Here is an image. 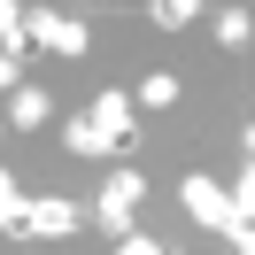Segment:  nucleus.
I'll return each mask as SVG.
<instances>
[{
    "instance_id": "nucleus-1",
    "label": "nucleus",
    "mask_w": 255,
    "mask_h": 255,
    "mask_svg": "<svg viewBox=\"0 0 255 255\" xmlns=\"http://www.w3.org/2000/svg\"><path fill=\"white\" fill-rule=\"evenodd\" d=\"M139 201H147V178L124 162V170H116L109 186L93 193V224H101L109 240H131V217H139Z\"/></svg>"
},
{
    "instance_id": "nucleus-2",
    "label": "nucleus",
    "mask_w": 255,
    "mask_h": 255,
    "mask_svg": "<svg viewBox=\"0 0 255 255\" xmlns=\"http://www.w3.org/2000/svg\"><path fill=\"white\" fill-rule=\"evenodd\" d=\"M78 224H85V209H78V201H62V193H47V201H23L8 232H16V240H70Z\"/></svg>"
},
{
    "instance_id": "nucleus-3",
    "label": "nucleus",
    "mask_w": 255,
    "mask_h": 255,
    "mask_svg": "<svg viewBox=\"0 0 255 255\" xmlns=\"http://www.w3.org/2000/svg\"><path fill=\"white\" fill-rule=\"evenodd\" d=\"M23 31H31V47H47V54H85L93 47L85 16H54V8H23Z\"/></svg>"
},
{
    "instance_id": "nucleus-4",
    "label": "nucleus",
    "mask_w": 255,
    "mask_h": 255,
    "mask_svg": "<svg viewBox=\"0 0 255 255\" xmlns=\"http://www.w3.org/2000/svg\"><path fill=\"white\" fill-rule=\"evenodd\" d=\"M85 124H93V131H101V139H109V147H116V155H124V147H131V139H139V109H131V93H101V101H93V109H85Z\"/></svg>"
},
{
    "instance_id": "nucleus-5",
    "label": "nucleus",
    "mask_w": 255,
    "mask_h": 255,
    "mask_svg": "<svg viewBox=\"0 0 255 255\" xmlns=\"http://www.w3.org/2000/svg\"><path fill=\"white\" fill-rule=\"evenodd\" d=\"M186 209H193V224H209V232L232 224V193H224L217 178H186Z\"/></svg>"
},
{
    "instance_id": "nucleus-6",
    "label": "nucleus",
    "mask_w": 255,
    "mask_h": 255,
    "mask_svg": "<svg viewBox=\"0 0 255 255\" xmlns=\"http://www.w3.org/2000/svg\"><path fill=\"white\" fill-rule=\"evenodd\" d=\"M131 109H147V116L178 109V70H147V78H139V93H131Z\"/></svg>"
},
{
    "instance_id": "nucleus-7",
    "label": "nucleus",
    "mask_w": 255,
    "mask_h": 255,
    "mask_svg": "<svg viewBox=\"0 0 255 255\" xmlns=\"http://www.w3.org/2000/svg\"><path fill=\"white\" fill-rule=\"evenodd\" d=\"M0 54L23 70V54H31V31H23V8L16 0H0Z\"/></svg>"
},
{
    "instance_id": "nucleus-8",
    "label": "nucleus",
    "mask_w": 255,
    "mask_h": 255,
    "mask_svg": "<svg viewBox=\"0 0 255 255\" xmlns=\"http://www.w3.org/2000/svg\"><path fill=\"white\" fill-rule=\"evenodd\" d=\"M8 124L39 131V124H47V93H39V85H16V93H8Z\"/></svg>"
},
{
    "instance_id": "nucleus-9",
    "label": "nucleus",
    "mask_w": 255,
    "mask_h": 255,
    "mask_svg": "<svg viewBox=\"0 0 255 255\" xmlns=\"http://www.w3.org/2000/svg\"><path fill=\"white\" fill-rule=\"evenodd\" d=\"M62 147H70V155H116V147L101 139V131L85 124V116H70V124H62Z\"/></svg>"
},
{
    "instance_id": "nucleus-10",
    "label": "nucleus",
    "mask_w": 255,
    "mask_h": 255,
    "mask_svg": "<svg viewBox=\"0 0 255 255\" xmlns=\"http://www.w3.org/2000/svg\"><path fill=\"white\" fill-rule=\"evenodd\" d=\"M248 39H255V16H248V8H224V16H217V47H248Z\"/></svg>"
},
{
    "instance_id": "nucleus-11",
    "label": "nucleus",
    "mask_w": 255,
    "mask_h": 255,
    "mask_svg": "<svg viewBox=\"0 0 255 255\" xmlns=\"http://www.w3.org/2000/svg\"><path fill=\"white\" fill-rule=\"evenodd\" d=\"M193 16H201L193 0H155V8H147V23H162V31H186Z\"/></svg>"
},
{
    "instance_id": "nucleus-12",
    "label": "nucleus",
    "mask_w": 255,
    "mask_h": 255,
    "mask_svg": "<svg viewBox=\"0 0 255 255\" xmlns=\"http://www.w3.org/2000/svg\"><path fill=\"white\" fill-rule=\"evenodd\" d=\"M16 209H23V193H16V178L0 170V232H8V224H16Z\"/></svg>"
},
{
    "instance_id": "nucleus-13",
    "label": "nucleus",
    "mask_w": 255,
    "mask_h": 255,
    "mask_svg": "<svg viewBox=\"0 0 255 255\" xmlns=\"http://www.w3.org/2000/svg\"><path fill=\"white\" fill-rule=\"evenodd\" d=\"M116 255H162V248H155L147 232H131V240H116Z\"/></svg>"
},
{
    "instance_id": "nucleus-14",
    "label": "nucleus",
    "mask_w": 255,
    "mask_h": 255,
    "mask_svg": "<svg viewBox=\"0 0 255 255\" xmlns=\"http://www.w3.org/2000/svg\"><path fill=\"white\" fill-rule=\"evenodd\" d=\"M16 85H23V70L8 62V54H0V93H16Z\"/></svg>"
}]
</instances>
